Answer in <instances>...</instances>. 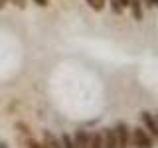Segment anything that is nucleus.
Instances as JSON below:
<instances>
[{"instance_id":"obj_4","label":"nucleus","mask_w":158,"mask_h":148,"mask_svg":"<svg viewBox=\"0 0 158 148\" xmlns=\"http://www.w3.org/2000/svg\"><path fill=\"white\" fill-rule=\"evenodd\" d=\"M103 148H118L115 128H105V130H103Z\"/></svg>"},{"instance_id":"obj_17","label":"nucleus","mask_w":158,"mask_h":148,"mask_svg":"<svg viewBox=\"0 0 158 148\" xmlns=\"http://www.w3.org/2000/svg\"><path fill=\"white\" fill-rule=\"evenodd\" d=\"M0 2H2V4H6V2H8V0H0Z\"/></svg>"},{"instance_id":"obj_1","label":"nucleus","mask_w":158,"mask_h":148,"mask_svg":"<svg viewBox=\"0 0 158 148\" xmlns=\"http://www.w3.org/2000/svg\"><path fill=\"white\" fill-rule=\"evenodd\" d=\"M132 144H135V148H152L154 146L152 144V136L148 134L142 126H138V128L132 130Z\"/></svg>"},{"instance_id":"obj_9","label":"nucleus","mask_w":158,"mask_h":148,"mask_svg":"<svg viewBox=\"0 0 158 148\" xmlns=\"http://www.w3.org/2000/svg\"><path fill=\"white\" fill-rule=\"evenodd\" d=\"M85 2L89 4V8H93V10H95V12H101V10L105 8L107 0H85Z\"/></svg>"},{"instance_id":"obj_8","label":"nucleus","mask_w":158,"mask_h":148,"mask_svg":"<svg viewBox=\"0 0 158 148\" xmlns=\"http://www.w3.org/2000/svg\"><path fill=\"white\" fill-rule=\"evenodd\" d=\"M44 138H46V146H48V148H63V146H61V140H57V138L53 136L52 132H46V134H44Z\"/></svg>"},{"instance_id":"obj_19","label":"nucleus","mask_w":158,"mask_h":148,"mask_svg":"<svg viewBox=\"0 0 158 148\" xmlns=\"http://www.w3.org/2000/svg\"><path fill=\"white\" fill-rule=\"evenodd\" d=\"M154 118H156V122H158V115H156V117H154Z\"/></svg>"},{"instance_id":"obj_3","label":"nucleus","mask_w":158,"mask_h":148,"mask_svg":"<svg viewBox=\"0 0 158 148\" xmlns=\"http://www.w3.org/2000/svg\"><path fill=\"white\" fill-rule=\"evenodd\" d=\"M140 121H142V125L146 126V130H148V134L150 136H154L158 138V122H156V118L150 115V113H140Z\"/></svg>"},{"instance_id":"obj_13","label":"nucleus","mask_w":158,"mask_h":148,"mask_svg":"<svg viewBox=\"0 0 158 148\" xmlns=\"http://www.w3.org/2000/svg\"><path fill=\"white\" fill-rule=\"evenodd\" d=\"M14 4H16L18 8H24L26 6V0H14Z\"/></svg>"},{"instance_id":"obj_2","label":"nucleus","mask_w":158,"mask_h":148,"mask_svg":"<svg viewBox=\"0 0 158 148\" xmlns=\"http://www.w3.org/2000/svg\"><path fill=\"white\" fill-rule=\"evenodd\" d=\"M115 136H117V146L118 148H128L131 144V130L125 122H118L115 126Z\"/></svg>"},{"instance_id":"obj_7","label":"nucleus","mask_w":158,"mask_h":148,"mask_svg":"<svg viewBox=\"0 0 158 148\" xmlns=\"http://www.w3.org/2000/svg\"><path fill=\"white\" fill-rule=\"evenodd\" d=\"M89 148H103V132L89 134Z\"/></svg>"},{"instance_id":"obj_11","label":"nucleus","mask_w":158,"mask_h":148,"mask_svg":"<svg viewBox=\"0 0 158 148\" xmlns=\"http://www.w3.org/2000/svg\"><path fill=\"white\" fill-rule=\"evenodd\" d=\"M28 148H48L46 144H40L38 140H34V138H28Z\"/></svg>"},{"instance_id":"obj_15","label":"nucleus","mask_w":158,"mask_h":148,"mask_svg":"<svg viewBox=\"0 0 158 148\" xmlns=\"http://www.w3.org/2000/svg\"><path fill=\"white\" fill-rule=\"evenodd\" d=\"M118 2H121V6H123V8H127V6H128V2H131V0H118Z\"/></svg>"},{"instance_id":"obj_5","label":"nucleus","mask_w":158,"mask_h":148,"mask_svg":"<svg viewBox=\"0 0 158 148\" xmlns=\"http://www.w3.org/2000/svg\"><path fill=\"white\" fill-rule=\"evenodd\" d=\"M73 142H75V148H89V134L85 130H77L73 136Z\"/></svg>"},{"instance_id":"obj_16","label":"nucleus","mask_w":158,"mask_h":148,"mask_svg":"<svg viewBox=\"0 0 158 148\" xmlns=\"http://www.w3.org/2000/svg\"><path fill=\"white\" fill-rule=\"evenodd\" d=\"M148 4H152V6H158V0H146Z\"/></svg>"},{"instance_id":"obj_10","label":"nucleus","mask_w":158,"mask_h":148,"mask_svg":"<svg viewBox=\"0 0 158 148\" xmlns=\"http://www.w3.org/2000/svg\"><path fill=\"white\" fill-rule=\"evenodd\" d=\"M59 140H61V146L63 148H75V142H73V138L69 136V134H61Z\"/></svg>"},{"instance_id":"obj_6","label":"nucleus","mask_w":158,"mask_h":148,"mask_svg":"<svg viewBox=\"0 0 158 148\" xmlns=\"http://www.w3.org/2000/svg\"><path fill=\"white\" fill-rule=\"evenodd\" d=\"M128 6H131V10H132L135 20H142V2H140V0H131Z\"/></svg>"},{"instance_id":"obj_18","label":"nucleus","mask_w":158,"mask_h":148,"mask_svg":"<svg viewBox=\"0 0 158 148\" xmlns=\"http://www.w3.org/2000/svg\"><path fill=\"white\" fill-rule=\"evenodd\" d=\"M2 8H4V4H2V2H0V10H2Z\"/></svg>"},{"instance_id":"obj_14","label":"nucleus","mask_w":158,"mask_h":148,"mask_svg":"<svg viewBox=\"0 0 158 148\" xmlns=\"http://www.w3.org/2000/svg\"><path fill=\"white\" fill-rule=\"evenodd\" d=\"M38 6H48V0H34Z\"/></svg>"},{"instance_id":"obj_12","label":"nucleus","mask_w":158,"mask_h":148,"mask_svg":"<svg viewBox=\"0 0 158 148\" xmlns=\"http://www.w3.org/2000/svg\"><path fill=\"white\" fill-rule=\"evenodd\" d=\"M111 4H113V10H115L117 14L123 12V6H121V2H118V0H111Z\"/></svg>"}]
</instances>
